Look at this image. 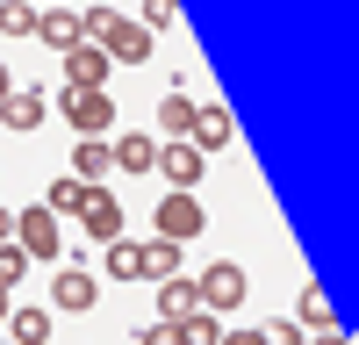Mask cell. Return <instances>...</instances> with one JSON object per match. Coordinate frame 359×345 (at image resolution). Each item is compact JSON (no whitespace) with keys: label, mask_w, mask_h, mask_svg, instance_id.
<instances>
[{"label":"cell","mask_w":359,"mask_h":345,"mask_svg":"<svg viewBox=\"0 0 359 345\" xmlns=\"http://www.w3.org/2000/svg\"><path fill=\"white\" fill-rule=\"evenodd\" d=\"M187 144H194V151H223V144H230V108H216V101H208V108H194Z\"/></svg>","instance_id":"cell-9"},{"label":"cell","mask_w":359,"mask_h":345,"mask_svg":"<svg viewBox=\"0 0 359 345\" xmlns=\"http://www.w3.org/2000/svg\"><path fill=\"white\" fill-rule=\"evenodd\" d=\"M180 22V0H144V29H172Z\"/></svg>","instance_id":"cell-25"},{"label":"cell","mask_w":359,"mask_h":345,"mask_svg":"<svg viewBox=\"0 0 359 345\" xmlns=\"http://www.w3.org/2000/svg\"><path fill=\"white\" fill-rule=\"evenodd\" d=\"M15 238V209H0V245H8Z\"/></svg>","instance_id":"cell-27"},{"label":"cell","mask_w":359,"mask_h":345,"mask_svg":"<svg viewBox=\"0 0 359 345\" xmlns=\"http://www.w3.org/2000/svg\"><path fill=\"white\" fill-rule=\"evenodd\" d=\"M86 194H94V187H86L79 172H72V180H50V194H43V209H50V216H79V209H86Z\"/></svg>","instance_id":"cell-15"},{"label":"cell","mask_w":359,"mask_h":345,"mask_svg":"<svg viewBox=\"0 0 359 345\" xmlns=\"http://www.w3.org/2000/svg\"><path fill=\"white\" fill-rule=\"evenodd\" d=\"M57 58H65V86H108V65H115V58L101 50V43H72V50H57Z\"/></svg>","instance_id":"cell-4"},{"label":"cell","mask_w":359,"mask_h":345,"mask_svg":"<svg viewBox=\"0 0 359 345\" xmlns=\"http://www.w3.org/2000/svg\"><path fill=\"white\" fill-rule=\"evenodd\" d=\"M245 295H252V288H245V266H230V259L201 273V309H237Z\"/></svg>","instance_id":"cell-6"},{"label":"cell","mask_w":359,"mask_h":345,"mask_svg":"<svg viewBox=\"0 0 359 345\" xmlns=\"http://www.w3.org/2000/svg\"><path fill=\"white\" fill-rule=\"evenodd\" d=\"M79 216H86V230H94L101 245H108V238H123V201H108L101 187L86 194V209H79Z\"/></svg>","instance_id":"cell-13"},{"label":"cell","mask_w":359,"mask_h":345,"mask_svg":"<svg viewBox=\"0 0 359 345\" xmlns=\"http://www.w3.org/2000/svg\"><path fill=\"white\" fill-rule=\"evenodd\" d=\"M65 123L79 130V137H101L108 123H115V101H108V86H65Z\"/></svg>","instance_id":"cell-2"},{"label":"cell","mask_w":359,"mask_h":345,"mask_svg":"<svg viewBox=\"0 0 359 345\" xmlns=\"http://www.w3.org/2000/svg\"><path fill=\"white\" fill-rule=\"evenodd\" d=\"M15 245H22L29 259H57V216H50V209H22V216H15Z\"/></svg>","instance_id":"cell-5"},{"label":"cell","mask_w":359,"mask_h":345,"mask_svg":"<svg viewBox=\"0 0 359 345\" xmlns=\"http://www.w3.org/2000/svg\"><path fill=\"white\" fill-rule=\"evenodd\" d=\"M158 309H165V316H187V309H201V280H187V273H165V280H158Z\"/></svg>","instance_id":"cell-14"},{"label":"cell","mask_w":359,"mask_h":345,"mask_svg":"<svg viewBox=\"0 0 359 345\" xmlns=\"http://www.w3.org/2000/svg\"><path fill=\"white\" fill-rule=\"evenodd\" d=\"M50 295H57V309H94V295H101V288H94V273H79V266H57V280H50Z\"/></svg>","instance_id":"cell-11"},{"label":"cell","mask_w":359,"mask_h":345,"mask_svg":"<svg viewBox=\"0 0 359 345\" xmlns=\"http://www.w3.org/2000/svg\"><path fill=\"white\" fill-rule=\"evenodd\" d=\"M50 8H65V0H50Z\"/></svg>","instance_id":"cell-30"},{"label":"cell","mask_w":359,"mask_h":345,"mask_svg":"<svg viewBox=\"0 0 359 345\" xmlns=\"http://www.w3.org/2000/svg\"><path fill=\"white\" fill-rule=\"evenodd\" d=\"M158 123H165V137H187V123H194V101L180 94V86H172V94H158Z\"/></svg>","instance_id":"cell-17"},{"label":"cell","mask_w":359,"mask_h":345,"mask_svg":"<svg viewBox=\"0 0 359 345\" xmlns=\"http://www.w3.org/2000/svg\"><path fill=\"white\" fill-rule=\"evenodd\" d=\"M8 331H15L22 345H43V338H50V316H43V309H8Z\"/></svg>","instance_id":"cell-22"},{"label":"cell","mask_w":359,"mask_h":345,"mask_svg":"<svg viewBox=\"0 0 359 345\" xmlns=\"http://www.w3.org/2000/svg\"><path fill=\"white\" fill-rule=\"evenodd\" d=\"M43 115H50V101L36 94V86H15V94H8V101H0V123H8V130H22V137H29V130H36V123H43Z\"/></svg>","instance_id":"cell-8"},{"label":"cell","mask_w":359,"mask_h":345,"mask_svg":"<svg viewBox=\"0 0 359 345\" xmlns=\"http://www.w3.org/2000/svg\"><path fill=\"white\" fill-rule=\"evenodd\" d=\"M72 172L86 187H101L108 172H115V144H101V137H79V151H72Z\"/></svg>","instance_id":"cell-12"},{"label":"cell","mask_w":359,"mask_h":345,"mask_svg":"<svg viewBox=\"0 0 359 345\" xmlns=\"http://www.w3.org/2000/svg\"><path fill=\"white\" fill-rule=\"evenodd\" d=\"M165 273H180V238L144 245V280H165Z\"/></svg>","instance_id":"cell-19"},{"label":"cell","mask_w":359,"mask_h":345,"mask_svg":"<svg viewBox=\"0 0 359 345\" xmlns=\"http://www.w3.org/2000/svg\"><path fill=\"white\" fill-rule=\"evenodd\" d=\"M22 266H29V252L8 238V245H0V288H15V280H22Z\"/></svg>","instance_id":"cell-24"},{"label":"cell","mask_w":359,"mask_h":345,"mask_svg":"<svg viewBox=\"0 0 359 345\" xmlns=\"http://www.w3.org/2000/svg\"><path fill=\"white\" fill-rule=\"evenodd\" d=\"M144 345H180V324H172V316H165V324H151V331H144Z\"/></svg>","instance_id":"cell-26"},{"label":"cell","mask_w":359,"mask_h":345,"mask_svg":"<svg viewBox=\"0 0 359 345\" xmlns=\"http://www.w3.org/2000/svg\"><path fill=\"white\" fill-rule=\"evenodd\" d=\"M79 22H86V43H101L115 65H144V58H151V29L144 22H123L115 8H86Z\"/></svg>","instance_id":"cell-1"},{"label":"cell","mask_w":359,"mask_h":345,"mask_svg":"<svg viewBox=\"0 0 359 345\" xmlns=\"http://www.w3.org/2000/svg\"><path fill=\"white\" fill-rule=\"evenodd\" d=\"M172 324H180V338H187V345H216V309H187V316H172Z\"/></svg>","instance_id":"cell-21"},{"label":"cell","mask_w":359,"mask_h":345,"mask_svg":"<svg viewBox=\"0 0 359 345\" xmlns=\"http://www.w3.org/2000/svg\"><path fill=\"white\" fill-rule=\"evenodd\" d=\"M302 324H309V331H331V324H338V309H331L323 288H302Z\"/></svg>","instance_id":"cell-23"},{"label":"cell","mask_w":359,"mask_h":345,"mask_svg":"<svg viewBox=\"0 0 359 345\" xmlns=\"http://www.w3.org/2000/svg\"><path fill=\"white\" fill-rule=\"evenodd\" d=\"M0 316H8V288H0Z\"/></svg>","instance_id":"cell-29"},{"label":"cell","mask_w":359,"mask_h":345,"mask_svg":"<svg viewBox=\"0 0 359 345\" xmlns=\"http://www.w3.org/2000/svg\"><path fill=\"white\" fill-rule=\"evenodd\" d=\"M15 94V79H8V58H0V101H8Z\"/></svg>","instance_id":"cell-28"},{"label":"cell","mask_w":359,"mask_h":345,"mask_svg":"<svg viewBox=\"0 0 359 345\" xmlns=\"http://www.w3.org/2000/svg\"><path fill=\"white\" fill-rule=\"evenodd\" d=\"M158 238H201V201H194V187H172L165 201H158Z\"/></svg>","instance_id":"cell-3"},{"label":"cell","mask_w":359,"mask_h":345,"mask_svg":"<svg viewBox=\"0 0 359 345\" xmlns=\"http://www.w3.org/2000/svg\"><path fill=\"white\" fill-rule=\"evenodd\" d=\"M151 172H165L172 187H194V180H201V151H194L187 137H172V144H158V151H151Z\"/></svg>","instance_id":"cell-7"},{"label":"cell","mask_w":359,"mask_h":345,"mask_svg":"<svg viewBox=\"0 0 359 345\" xmlns=\"http://www.w3.org/2000/svg\"><path fill=\"white\" fill-rule=\"evenodd\" d=\"M0 36H36V0H0Z\"/></svg>","instance_id":"cell-18"},{"label":"cell","mask_w":359,"mask_h":345,"mask_svg":"<svg viewBox=\"0 0 359 345\" xmlns=\"http://www.w3.org/2000/svg\"><path fill=\"white\" fill-rule=\"evenodd\" d=\"M151 151H158L151 137H115V165L123 172H151Z\"/></svg>","instance_id":"cell-20"},{"label":"cell","mask_w":359,"mask_h":345,"mask_svg":"<svg viewBox=\"0 0 359 345\" xmlns=\"http://www.w3.org/2000/svg\"><path fill=\"white\" fill-rule=\"evenodd\" d=\"M108 280H144V245L108 238Z\"/></svg>","instance_id":"cell-16"},{"label":"cell","mask_w":359,"mask_h":345,"mask_svg":"<svg viewBox=\"0 0 359 345\" xmlns=\"http://www.w3.org/2000/svg\"><path fill=\"white\" fill-rule=\"evenodd\" d=\"M36 36H43L50 50H72V43L86 36V22H79V8H43V15H36Z\"/></svg>","instance_id":"cell-10"}]
</instances>
